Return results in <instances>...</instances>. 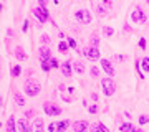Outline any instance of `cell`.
Masks as SVG:
<instances>
[{
  "mask_svg": "<svg viewBox=\"0 0 149 132\" xmlns=\"http://www.w3.org/2000/svg\"><path fill=\"white\" fill-rule=\"evenodd\" d=\"M68 43H65V41H60V45H58V50L60 51H66V50H68Z\"/></svg>",
  "mask_w": 149,
  "mask_h": 132,
  "instance_id": "cell-21",
  "label": "cell"
},
{
  "mask_svg": "<svg viewBox=\"0 0 149 132\" xmlns=\"http://www.w3.org/2000/svg\"><path fill=\"white\" fill-rule=\"evenodd\" d=\"M98 73H100V71H98V68H91V76H98Z\"/></svg>",
  "mask_w": 149,
  "mask_h": 132,
  "instance_id": "cell-31",
  "label": "cell"
},
{
  "mask_svg": "<svg viewBox=\"0 0 149 132\" xmlns=\"http://www.w3.org/2000/svg\"><path fill=\"white\" fill-rule=\"evenodd\" d=\"M96 111H98V107H96V106H91V107H90V112H91V114H95Z\"/></svg>",
  "mask_w": 149,
  "mask_h": 132,
  "instance_id": "cell-34",
  "label": "cell"
},
{
  "mask_svg": "<svg viewBox=\"0 0 149 132\" xmlns=\"http://www.w3.org/2000/svg\"><path fill=\"white\" fill-rule=\"evenodd\" d=\"M68 45H70L71 48H76V41H74L73 38H68Z\"/></svg>",
  "mask_w": 149,
  "mask_h": 132,
  "instance_id": "cell-30",
  "label": "cell"
},
{
  "mask_svg": "<svg viewBox=\"0 0 149 132\" xmlns=\"http://www.w3.org/2000/svg\"><path fill=\"white\" fill-rule=\"evenodd\" d=\"M74 17H76L80 21H83V23H90L91 21V13L88 10H78L76 13H74Z\"/></svg>",
  "mask_w": 149,
  "mask_h": 132,
  "instance_id": "cell-7",
  "label": "cell"
},
{
  "mask_svg": "<svg viewBox=\"0 0 149 132\" xmlns=\"http://www.w3.org/2000/svg\"><path fill=\"white\" fill-rule=\"evenodd\" d=\"M103 30H104V35H108V37H111L113 33H114V30H113L111 26H104Z\"/></svg>",
  "mask_w": 149,
  "mask_h": 132,
  "instance_id": "cell-25",
  "label": "cell"
},
{
  "mask_svg": "<svg viewBox=\"0 0 149 132\" xmlns=\"http://www.w3.org/2000/svg\"><path fill=\"white\" fill-rule=\"evenodd\" d=\"M93 132H109V131H108V127L104 124L96 122V124H93Z\"/></svg>",
  "mask_w": 149,
  "mask_h": 132,
  "instance_id": "cell-15",
  "label": "cell"
},
{
  "mask_svg": "<svg viewBox=\"0 0 149 132\" xmlns=\"http://www.w3.org/2000/svg\"><path fill=\"white\" fill-rule=\"evenodd\" d=\"M20 73H22V68H20V66H13V68H12V76H18Z\"/></svg>",
  "mask_w": 149,
  "mask_h": 132,
  "instance_id": "cell-23",
  "label": "cell"
},
{
  "mask_svg": "<svg viewBox=\"0 0 149 132\" xmlns=\"http://www.w3.org/2000/svg\"><path fill=\"white\" fill-rule=\"evenodd\" d=\"M85 55H86V58H90V59H100V50L98 48H86L85 50Z\"/></svg>",
  "mask_w": 149,
  "mask_h": 132,
  "instance_id": "cell-8",
  "label": "cell"
},
{
  "mask_svg": "<svg viewBox=\"0 0 149 132\" xmlns=\"http://www.w3.org/2000/svg\"><path fill=\"white\" fill-rule=\"evenodd\" d=\"M101 66L108 74H114V68H113V64L109 63L108 59H101Z\"/></svg>",
  "mask_w": 149,
  "mask_h": 132,
  "instance_id": "cell-13",
  "label": "cell"
},
{
  "mask_svg": "<svg viewBox=\"0 0 149 132\" xmlns=\"http://www.w3.org/2000/svg\"><path fill=\"white\" fill-rule=\"evenodd\" d=\"M131 17H133V20H134V21H139V23H144V21L148 20V17H146V12H144L141 7H136Z\"/></svg>",
  "mask_w": 149,
  "mask_h": 132,
  "instance_id": "cell-4",
  "label": "cell"
},
{
  "mask_svg": "<svg viewBox=\"0 0 149 132\" xmlns=\"http://www.w3.org/2000/svg\"><path fill=\"white\" fill-rule=\"evenodd\" d=\"M33 15L37 17L40 21H47L48 20V10H47V8H42V7L33 8Z\"/></svg>",
  "mask_w": 149,
  "mask_h": 132,
  "instance_id": "cell-6",
  "label": "cell"
},
{
  "mask_svg": "<svg viewBox=\"0 0 149 132\" xmlns=\"http://www.w3.org/2000/svg\"><path fill=\"white\" fill-rule=\"evenodd\" d=\"M25 93H27L28 96H37L38 93H40V83H38L37 79H27L25 81Z\"/></svg>",
  "mask_w": 149,
  "mask_h": 132,
  "instance_id": "cell-1",
  "label": "cell"
},
{
  "mask_svg": "<svg viewBox=\"0 0 149 132\" xmlns=\"http://www.w3.org/2000/svg\"><path fill=\"white\" fill-rule=\"evenodd\" d=\"M42 41L45 43V45H48V43H50V38H48L47 35H43V37H42Z\"/></svg>",
  "mask_w": 149,
  "mask_h": 132,
  "instance_id": "cell-32",
  "label": "cell"
},
{
  "mask_svg": "<svg viewBox=\"0 0 149 132\" xmlns=\"http://www.w3.org/2000/svg\"><path fill=\"white\" fill-rule=\"evenodd\" d=\"M43 111L47 112L48 116H60V114H61V107L56 106V104H53V102H45Z\"/></svg>",
  "mask_w": 149,
  "mask_h": 132,
  "instance_id": "cell-3",
  "label": "cell"
},
{
  "mask_svg": "<svg viewBox=\"0 0 149 132\" xmlns=\"http://www.w3.org/2000/svg\"><path fill=\"white\" fill-rule=\"evenodd\" d=\"M131 132H141V131H139V129H134V127H133V131H131Z\"/></svg>",
  "mask_w": 149,
  "mask_h": 132,
  "instance_id": "cell-39",
  "label": "cell"
},
{
  "mask_svg": "<svg viewBox=\"0 0 149 132\" xmlns=\"http://www.w3.org/2000/svg\"><path fill=\"white\" fill-rule=\"evenodd\" d=\"M18 129H20V132H32V126H30V122L27 119H20L18 121Z\"/></svg>",
  "mask_w": 149,
  "mask_h": 132,
  "instance_id": "cell-10",
  "label": "cell"
},
{
  "mask_svg": "<svg viewBox=\"0 0 149 132\" xmlns=\"http://www.w3.org/2000/svg\"><path fill=\"white\" fill-rule=\"evenodd\" d=\"M70 126V121H61V122H53V124H50V127H48V131L50 132H65L66 131V127Z\"/></svg>",
  "mask_w": 149,
  "mask_h": 132,
  "instance_id": "cell-5",
  "label": "cell"
},
{
  "mask_svg": "<svg viewBox=\"0 0 149 132\" xmlns=\"http://www.w3.org/2000/svg\"><path fill=\"white\" fill-rule=\"evenodd\" d=\"M40 7H42V8H47V2H45V0H40Z\"/></svg>",
  "mask_w": 149,
  "mask_h": 132,
  "instance_id": "cell-36",
  "label": "cell"
},
{
  "mask_svg": "<svg viewBox=\"0 0 149 132\" xmlns=\"http://www.w3.org/2000/svg\"><path fill=\"white\" fill-rule=\"evenodd\" d=\"M40 59H42V63H48L52 59V55H50V50L48 48H42L40 50Z\"/></svg>",
  "mask_w": 149,
  "mask_h": 132,
  "instance_id": "cell-11",
  "label": "cell"
},
{
  "mask_svg": "<svg viewBox=\"0 0 149 132\" xmlns=\"http://www.w3.org/2000/svg\"><path fill=\"white\" fill-rule=\"evenodd\" d=\"M141 64H143L144 71H149V56H146V58L143 59V63H141Z\"/></svg>",
  "mask_w": 149,
  "mask_h": 132,
  "instance_id": "cell-20",
  "label": "cell"
},
{
  "mask_svg": "<svg viewBox=\"0 0 149 132\" xmlns=\"http://www.w3.org/2000/svg\"><path fill=\"white\" fill-rule=\"evenodd\" d=\"M139 122H141V124H148V122H149V117H148V116H141V117H139Z\"/></svg>",
  "mask_w": 149,
  "mask_h": 132,
  "instance_id": "cell-28",
  "label": "cell"
},
{
  "mask_svg": "<svg viewBox=\"0 0 149 132\" xmlns=\"http://www.w3.org/2000/svg\"><path fill=\"white\" fill-rule=\"evenodd\" d=\"M50 64H52V68H58V61H56L55 58L50 59Z\"/></svg>",
  "mask_w": 149,
  "mask_h": 132,
  "instance_id": "cell-29",
  "label": "cell"
},
{
  "mask_svg": "<svg viewBox=\"0 0 149 132\" xmlns=\"http://www.w3.org/2000/svg\"><path fill=\"white\" fill-rule=\"evenodd\" d=\"M15 56L18 59H25L27 58V56H25V53H23V50H22V48H17V53H15Z\"/></svg>",
  "mask_w": 149,
  "mask_h": 132,
  "instance_id": "cell-19",
  "label": "cell"
},
{
  "mask_svg": "<svg viewBox=\"0 0 149 132\" xmlns=\"http://www.w3.org/2000/svg\"><path fill=\"white\" fill-rule=\"evenodd\" d=\"M61 73H63L65 78H70V76H71V63H70V61H65V63L61 64Z\"/></svg>",
  "mask_w": 149,
  "mask_h": 132,
  "instance_id": "cell-12",
  "label": "cell"
},
{
  "mask_svg": "<svg viewBox=\"0 0 149 132\" xmlns=\"http://www.w3.org/2000/svg\"><path fill=\"white\" fill-rule=\"evenodd\" d=\"M13 97H15V102H17L18 106H23V104H25V99H23V96H22V94H18V93H17Z\"/></svg>",
  "mask_w": 149,
  "mask_h": 132,
  "instance_id": "cell-17",
  "label": "cell"
},
{
  "mask_svg": "<svg viewBox=\"0 0 149 132\" xmlns=\"http://www.w3.org/2000/svg\"><path fill=\"white\" fill-rule=\"evenodd\" d=\"M139 45H141V48H146V40H144V38H141V40H139Z\"/></svg>",
  "mask_w": 149,
  "mask_h": 132,
  "instance_id": "cell-33",
  "label": "cell"
},
{
  "mask_svg": "<svg viewBox=\"0 0 149 132\" xmlns=\"http://www.w3.org/2000/svg\"><path fill=\"white\" fill-rule=\"evenodd\" d=\"M35 127H43V119L42 117H35Z\"/></svg>",
  "mask_w": 149,
  "mask_h": 132,
  "instance_id": "cell-26",
  "label": "cell"
},
{
  "mask_svg": "<svg viewBox=\"0 0 149 132\" xmlns=\"http://www.w3.org/2000/svg\"><path fill=\"white\" fill-rule=\"evenodd\" d=\"M101 88H103V91H104V94H106V96H113V94H114V83H113L111 78L101 79Z\"/></svg>",
  "mask_w": 149,
  "mask_h": 132,
  "instance_id": "cell-2",
  "label": "cell"
},
{
  "mask_svg": "<svg viewBox=\"0 0 149 132\" xmlns=\"http://www.w3.org/2000/svg\"><path fill=\"white\" fill-rule=\"evenodd\" d=\"M148 5H149V0H148Z\"/></svg>",
  "mask_w": 149,
  "mask_h": 132,
  "instance_id": "cell-40",
  "label": "cell"
},
{
  "mask_svg": "<svg viewBox=\"0 0 149 132\" xmlns=\"http://www.w3.org/2000/svg\"><path fill=\"white\" fill-rule=\"evenodd\" d=\"M73 66H74V71L76 73H85V64L81 63V61H74Z\"/></svg>",
  "mask_w": 149,
  "mask_h": 132,
  "instance_id": "cell-16",
  "label": "cell"
},
{
  "mask_svg": "<svg viewBox=\"0 0 149 132\" xmlns=\"http://www.w3.org/2000/svg\"><path fill=\"white\" fill-rule=\"evenodd\" d=\"M91 45H93V48H98V45H100V40H98V37H96V35H93V37H91Z\"/></svg>",
  "mask_w": 149,
  "mask_h": 132,
  "instance_id": "cell-22",
  "label": "cell"
},
{
  "mask_svg": "<svg viewBox=\"0 0 149 132\" xmlns=\"http://www.w3.org/2000/svg\"><path fill=\"white\" fill-rule=\"evenodd\" d=\"M96 12H98V15H100V17H104V15H106V12H104V8H103L101 5H96Z\"/></svg>",
  "mask_w": 149,
  "mask_h": 132,
  "instance_id": "cell-24",
  "label": "cell"
},
{
  "mask_svg": "<svg viewBox=\"0 0 149 132\" xmlns=\"http://www.w3.org/2000/svg\"><path fill=\"white\" fill-rule=\"evenodd\" d=\"M35 132H43V127H37V131Z\"/></svg>",
  "mask_w": 149,
  "mask_h": 132,
  "instance_id": "cell-38",
  "label": "cell"
},
{
  "mask_svg": "<svg viewBox=\"0 0 149 132\" xmlns=\"http://www.w3.org/2000/svg\"><path fill=\"white\" fill-rule=\"evenodd\" d=\"M88 129V122L86 121H76L73 122V131L74 132H86Z\"/></svg>",
  "mask_w": 149,
  "mask_h": 132,
  "instance_id": "cell-9",
  "label": "cell"
},
{
  "mask_svg": "<svg viewBox=\"0 0 149 132\" xmlns=\"http://www.w3.org/2000/svg\"><path fill=\"white\" fill-rule=\"evenodd\" d=\"M7 132H17L15 131V117L10 116L7 121Z\"/></svg>",
  "mask_w": 149,
  "mask_h": 132,
  "instance_id": "cell-14",
  "label": "cell"
},
{
  "mask_svg": "<svg viewBox=\"0 0 149 132\" xmlns=\"http://www.w3.org/2000/svg\"><path fill=\"white\" fill-rule=\"evenodd\" d=\"M27 116H28V117H33V116H35V112H33V111H28Z\"/></svg>",
  "mask_w": 149,
  "mask_h": 132,
  "instance_id": "cell-37",
  "label": "cell"
},
{
  "mask_svg": "<svg viewBox=\"0 0 149 132\" xmlns=\"http://www.w3.org/2000/svg\"><path fill=\"white\" fill-rule=\"evenodd\" d=\"M50 68H52L50 61H48V63H42V69H43V71H50Z\"/></svg>",
  "mask_w": 149,
  "mask_h": 132,
  "instance_id": "cell-27",
  "label": "cell"
},
{
  "mask_svg": "<svg viewBox=\"0 0 149 132\" xmlns=\"http://www.w3.org/2000/svg\"><path fill=\"white\" fill-rule=\"evenodd\" d=\"M22 30H23V32H27V30H28V21H25V23H23V26H22Z\"/></svg>",
  "mask_w": 149,
  "mask_h": 132,
  "instance_id": "cell-35",
  "label": "cell"
},
{
  "mask_svg": "<svg viewBox=\"0 0 149 132\" xmlns=\"http://www.w3.org/2000/svg\"><path fill=\"white\" fill-rule=\"evenodd\" d=\"M131 131H133V126H131L129 122H124L121 126V132H131Z\"/></svg>",
  "mask_w": 149,
  "mask_h": 132,
  "instance_id": "cell-18",
  "label": "cell"
}]
</instances>
